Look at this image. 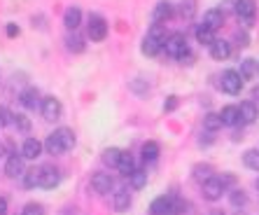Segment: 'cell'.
Returning <instances> with one entry per match:
<instances>
[{
  "instance_id": "836d02e7",
  "label": "cell",
  "mask_w": 259,
  "mask_h": 215,
  "mask_svg": "<svg viewBox=\"0 0 259 215\" xmlns=\"http://www.w3.org/2000/svg\"><path fill=\"white\" fill-rule=\"evenodd\" d=\"M180 12H182V17L192 19V17H194V12H196V0H182Z\"/></svg>"
},
{
  "instance_id": "ba28073f",
  "label": "cell",
  "mask_w": 259,
  "mask_h": 215,
  "mask_svg": "<svg viewBox=\"0 0 259 215\" xmlns=\"http://www.w3.org/2000/svg\"><path fill=\"white\" fill-rule=\"evenodd\" d=\"M59 183H61V173L54 166H40V183H37V187H42V190H54Z\"/></svg>"
},
{
  "instance_id": "f1b7e54d",
  "label": "cell",
  "mask_w": 259,
  "mask_h": 215,
  "mask_svg": "<svg viewBox=\"0 0 259 215\" xmlns=\"http://www.w3.org/2000/svg\"><path fill=\"white\" fill-rule=\"evenodd\" d=\"M159 157V145L154 143V140H150V143L143 145V159L145 161H154Z\"/></svg>"
},
{
  "instance_id": "ac0fdd59",
  "label": "cell",
  "mask_w": 259,
  "mask_h": 215,
  "mask_svg": "<svg viewBox=\"0 0 259 215\" xmlns=\"http://www.w3.org/2000/svg\"><path fill=\"white\" fill-rule=\"evenodd\" d=\"M257 117H259V110H257V105H254L252 101L241 103V122L243 124H252Z\"/></svg>"
},
{
  "instance_id": "5bb4252c",
  "label": "cell",
  "mask_w": 259,
  "mask_h": 215,
  "mask_svg": "<svg viewBox=\"0 0 259 215\" xmlns=\"http://www.w3.org/2000/svg\"><path fill=\"white\" fill-rule=\"evenodd\" d=\"M203 24L210 26L212 30L222 28V24H224V10H222V7H212V10H208V12L203 14Z\"/></svg>"
},
{
  "instance_id": "d4e9b609",
  "label": "cell",
  "mask_w": 259,
  "mask_h": 215,
  "mask_svg": "<svg viewBox=\"0 0 259 215\" xmlns=\"http://www.w3.org/2000/svg\"><path fill=\"white\" fill-rule=\"evenodd\" d=\"M117 168H119L121 175H126V178H128V175L136 171V161H133V157L128 155V152H124V155H121V159H119V166H117Z\"/></svg>"
},
{
  "instance_id": "277c9868",
  "label": "cell",
  "mask_w": 259,
  "mask_h": 215,
  "mask_svg": "<svg viewBox=\"0 0 259 215\" xmlns=\"http://www.w3.org/2000/svg\"><path fill=\"white\" fill-rule=\"evenodd\" d=\"M224 192H227V187L217 175H212L203 183V199H208V201H220Z\"/></svg>"
},
{
  "instance_id": "83f0119b",
  "label": "cell",
  "mask_w": 259,
  "mask_h": 215,
  "mask_svg": "<svg viewBox=\"0 0 259 215\" xmlns=\"http://www.w3.org/2000/svg\"><path fill=\"white\" fill-rule=\"evenodd\" d=\"M243 164H245L250 171H259V150H247L243 155Z\"/></svg>"
},
{
  "instance_id": "74e56055",
  "label": "cell",
  "mask_w": 259,
  "mask_h": 215,
  "mask_svg": "<svg viewBox=\"0 0 259 215\" xmlns=\"http://www.w3.org/2000/svg\"><path fill=\"white\" fill-rule=\"evenodd\" d=\"M14 124H17V129H21V131H30V122L24 115H14Z\"/></svg>"
},
{
  "instance_id": "d6a6232c",
  "label": "cell",
  "mask_w": 259,
  "mask_h": 215,
  "mask_svg": "<svg viewBox=\"0 0 259 215\" xmlns=\"http://www.w3.org/2000/svg\"><path fill=\"white\" fill-rule=\"evenodd\" d=\"M147 35H152L154 40H159V42H166V28H163V24H154L150 30H147Z\"/></svg>"
},
{
  "instance_id": "7c38bea8",
  "label": "cell",
  "mask_w": 259,
  "mask_h": 215,
  "mask_svg": "<svg viewBox=\"0 0 259 215\" xmlns=\"http://www.w3.org/2000/svg\"><path fill=\"white\" fill-rule=\"evenodd\" d=\"M231 54V45L227 40H220V38H215V42L210 45V56L215 61H227Z\"/></svg>"
},
{
  "instance_id": "d6986e66",
  "label": "cell",
  "mask_w": 259,
  "mask_h": 215,
  "mask_svg": "<svg viewBox=\"0 0 259 215\" xmlns=\"http://www.w3.org/2000/svg\"><path fill=\"white\" fill-rule=\"evenodd\" d=\"M79 21H82V12H79L77 7H68L66 12H63V24H66V28L75 30L79 26Z\"/></svg>"
},
{
  "instance_id": "484cf974",
  "label": "cell",
  "mask_w": 259,
  "mask_h": 215,
  "mask_svg": "<svg viewBox=\"0 0 259 215\" xmlns=\"http://www.w3.org/2000/svg\"><path fill=\"white\" fill-rule=\"evenodd\" d=\"M222 117H220V115L217 113H208L203 117V129L205 131H217V129H222Z\"/></svg>"
},
{
  "instance_id": "cb8c5ba5",
  "label": "cell",
  "mask_w": 259,
  "mask_h": 215,
  "mask_svg": "<svg viewBox=\"0 0 259 215\" xmlns=\"http://www.w3.org/2000/svg\"><path fill=\"white\" fill-rule=\"evenodd\" d=\"M128 206H131V194H128V190H119L115 194V210L117 213H124V210H128Z\"/></svg>"
},
{
  "instance_id": "9c48e42d",
  "label": "cell",
  "mask_w": 259,
  "mask_h": 215,
  "mask_svg": "<svg viewBox=\"0 0 259 215\" xmlns=\"http://www.w3.org/2000/svg\"><path fill=\"white\" fill-rule=\"evenodd\" d=\"M5 173L7 178H21L26 173L24 171V157L21 155H10L5 161Z\"/></svg>"
},
{
  "instance_id": "8fae6325",
  "label": "cell",
  "mask_w": 259,
  "mask_h": 215,
  "mask_svg": "<svg viewBox=\"0 0 259 215\" xmlns=\"http://www.w3.org/2000/svg\"><path fill=\"white\" fill-rule=\"evenodd\" d=\"M152 215H170L173 213V197H157L150 206Z\"/></svg>"
},
{
  "instance_id": "7bdbcfd3",
  "label": "cell",
  "mask_w": 259,
  "mask_h": 215,
  "mask_svg": "<svg viewBox=\"0 0 259 215\" xmlns=\"http://www.w3.org/2000/svg\"><path fill=\"white\" fill-rule=\"evenodd\" d=\"M5 213H7V201L0 197V215H5Z\"/></svg>"
},
{
  "instance_id": "4dcf8cb0",
  "label": "cell",
  "mask_w": 259,
  "mask_h": 215,
  "mask_svg": "<svg viewBox=\"0 0 259 215\" xmlns=\"http://www.w3.org/2000/svg\"><path fill=\"white\" fill-rule=\"evenodd\" d=\"M66 42H68V49H70V52H77V54L84 52V42H82L79 35H68Z\"/></svg>"
},
{
  "instance_id": "b9f144b4",
  "label": "cell",
  "mask_w": 259,
  "mask_h": 215,
  "mask_svg": "<svg viewBox=\"0 0 259 215\" xmlns=\"http://www.w3.org/2000/svg\"><path fill=\"white\" fill-rule=\"evenodd\" d=\"M238 45H241V47H247V45H250V42H247V35H245V33H238Z\"/></svg>"
},
{
  "instance_id": "52a82bcc",
  "label": "cell",
  "mask_w": 259,
  "mask_h": 215,
  "mask_svg": "<svg viewBox=\"0 0 259 215\" xmlns=\"http://www.w3.org/2000/svg\"><path fill=\"white\" fill-rule=\"evenodd\" d=\"M108 35V24H105V19L98 17V14H91L89 19V38L94 42H103Z\"/></svg>"
},
{
  "instance_id": "8d00e7d4",
  "label": "cell",
  "mask_w": 259,
  "mask_h": 215,
  "mask_svg": "<svg viewBox=\"0 0 259 215\" xmlns=\"http://www.w3.org/2000/svg\"><path fill=\"white\" fill-rule=\"evenodd\" d=\"M21 215H45V208H42V203H28V206H26L24 208V213Z\"/></svg>"
},
{
  "instance_id": "f35d334b",
  "label": "cell",
  "mask_w": 259,
  "mask_h": 215,
  "mask_svg": "<svg viewBox=\"0 0 259 215\" xmlns=\"http://www.w3.org/2000/svg\"><path fill=\"white\" fill-rule=\"evenodd\" d=\"M185 208H187V203L182 201V199H173V213H170V215H180V213H185Z\"/></svg>"
},
{
  "instance_id": "3957f363",
  "label": "cell",
  "mask_w": 259,
  "mask_h": 215,
  "mask_svg": "<svg viewBox=\"0 0 259 215\" xmlns=\"http://www.w3.org/2000/svg\"><path fill=\"white\" fill-rule=\"evenodd\" d=\"M243 82H245V80L241 78V73H238V70H227L222 75V82H220V84H222V91L236 96V94H241Z\"/></svg>"
},
{
  "instance_id": "ee69618b",
  "label": "cell",
  "mask_w": 259,
  "mask_h": 215,
  "mask_svg": "<svg viewBox=\"0 0 259 215\" xmlns=\"http://www.w3.org/2000/svg\"><path fill=\"white\" fill-rule=\"evenodd\" d=\"M5 157V148H3V143H0V159Z\"/></svg>"
},
{
  "instance_id": "1f68e13d",
  "label": "cell",
  "mask_w": 259,
  "mask_h": 215,
  "mask_svg": "<svg viewBox=\"0 0 259 215\" xmlns=\"http://www.w3.org/2000/svg\"><path fill=\"white\" fill-rule=\"evenodd\" d=\"M194 178L205 183L208 178H212V168L208 166V164H203V166H194Z\"/></svg>"
},
{
  "instance_id": "e0dca14e",
  "label": "cell",
  "mask_w": 259,
  "mask_h": 215,
  "mask_svg": "<svg viewBox=\"0 0 259 215\" xmlns=\"http://www.w3.org/2000/svg\"><path fill=\"white\" fill-rule=\"evenodd\" d=\"M19 101H21V105H24V108L33 110V108H37V103H40V91H37L35 87H28V89L21 91Z\"/></svg>"
},
{
  "instance_id": "44dd1931",
  "label": "cell",
  "mask_w": 259,
  "mask_h": 215,
  "mask_svg": "<svg viewBox=\"0 0 259 215\" xmlns=\"http://www.w3.org/2000/svg\"><path fill=\"white\" fill-rule=\"evenodd\" d=\"M143 54L145 56H157L159 52L163 49V42H159V40H154L152 35H145V40H143Z\"/></svg>"
},
{
  "instance_id": "d590c367",
  "label": "cell",
  "mask_w": 259,
  "mask_h": 215,
  "mask_svg": "<svg viewBox=\"0 0 259 215\" xmlns=\"http://www.w3.org/2000/svg\"><path fill=\"white\" fill-rule=\"evenodd\" d=\"M14 122V115L5 105H0V126H10Z\"/></svg>"
},
{
  "instance_id": "603a6c76",
  "label": "cell",
  "mask_w": 259,
  "mask_h": 215,
  "mask_svg": "<svg viewBox=\"0 0 259 215\" xmlns=\"http://www.w3.org/2000/svg\"><path fill=\"white\" fill-rule=\"evenodd\" d=\"M121 152L119 148H108V150H103V164H108V166H119V159H121Z\"/></svg>"
},
{
  "instance_id": "ab89813d",
  "label": "cell",
  "mask_w": 259,
  "mask_h": 215,
  "mask_svg": "<svg viewBox=\"0 0 259 215\" xmlns=\"http://www.w3.org/2000/svg\"><path fill=\"white\" fill-rule=\"evenodd\" d=\"M175 108H178V96H168V101L163 103V110H166V113H173Z\"/></svg>"
},
{
  "instance_id": "5b68a950",
  "label": "cell",
  "mask_w": 259,
  "mask_h": 215,
  "mask_svg": "<svg viewBox=\"0 0 259 215\" xmlns=\"http://www.w3.org/2000/svg\"><path fill=\"white\" fill-rule=\"evenodd\" d=\"M40 108H42V117L47 122H56V120H61V115H63V105H61V101L54 98V96H47Z\"/></svg>"
},
{
  "instance_id": "30bf717a",
  "label": "cell",
  "mask_w": 259,
  "mask_h": 215,
  "mask_svg": "<svg viewBox=\"0 0 259 215\" xmlns=\"http://www.w3.org/2000/svg\"><path fill=\"white\" fill-rule=\"evenodd\" d=\"M42 148L45 145L37 138H26L24 145H21V157L24 159H37V157L42 155Z\"/></svg>"
},
{
  "instance_id": "f546056e",
  "label": "cell",
  "mask_w": 259,
  "mask_h": 215,
  "mask_svg": "<svg viewBox=\"0 0 259 215\" xmlns=\"http://www.w3.org/2000/svg\"><path fill=\"white\" fill-rule=\"evenodd\" d=\"M37 183H40V168H30V171H26L24 173V185L26 187H37Z\"/></svg>"
},
{
  "instance_id": "4316f807",
  "label": "cell",
  "mask_w": 259,
  "mask_h": 215,
  "mask_svg": "<svg viewBox=\"0 0 259 215\" xmlns=\"http://www.w3.org/2000/svg\"><path fill=\"white\" fill-rule=\"evenodd\" d=\"M128 180H131V187H133V190H143V187L147 185V171H143V168H136V171L128 175Z\"/></svg>"
},
{
  "instance_id": "7402d4cb",
  "label": "cell",
  "mask_w": 259,
  "mask_h": 215,
  "mask_svg": "<svg viewBox=\"0 0 259 215\" xmlns=\"http://www.w3.org/2000/svg\"><path fill=\"white\" fill-rule=\"evenodd\" d=\"M257 73H259V61H254V59H243V63H241V78H243V80L254 78Z\"/></svg>"
},
{
  "instance_id": "e575fe53",
  "label": "cell",
  "mask_w": 259,
  "mask_h": 215,
  "mask_svg": "<svg viewBox=\"0 0 259 215\" xmlns=\"http://www.w3.org/2000/svg\"><path fill=\"white\" fill-rule=\"evenodd\" d=\"M229 199H231V203H234V206H245V203H247V197H245V192H243V190H234L229 194Z\"/></svg>"
},
{
  "instance_id": "2e32d148",
  "label": "cell",
  "mask_w": 259,
  "mask_h": 215,
  "mask_svg": "<svg viewBox=\"0 0 259 215\" xmlns=\"http://www.w3.org/2000/svg\"><path fill=\"white\" fill-rule=\"evenodd\" d=\"M170 17H173V5H170L168 0H161V3L154 7V14H152L154 24H166Z\"/></svg>"
},
{
  "instance_id": "7a4b0ae2",
  "label": "cell",
  "mask_w": 259,
  "mask_h": 215,
  "mask_svg": "<svg viewBox=\"0 0 259 215\" xmlns=\"http://www.w3.org/2000/svg\"><path fill=\"white\" fill-rule=\"evenodd\" d=\"M163 49H166V54H168L170 59H182V56L189 52L185 33H170V35L166 38V42H163Z\"/></svg>"
},
{
  "instance_id": "6da1fadb",
  "label": "cell",
  "mask_w": 259,
  "mask_h": 215,
  "mask_svg": "<svg viewBox=\"0 0 259 215\" xmlns=\"http://www.w3.org/2000/svg\"><path fill=\"white\" fill-rule=\"evenodd\" d=\"M45 148H47L49 155H63L68 150L75 148V133L68 126H61L54 133H49L47 140H45Z\"/></svg>"
},
{
  "instance_id": "60d3db41",
  "label": "cell",
  "mask_w": 259,
  "mask_h": 215,
  "mask_svg": "<svg viewBox=\"0 0 259 215\" xmlns=\"http://www.w3.org/2000/svg\"><path fill=\"white\" fill-rule=\"evenodd\" d=\"M7 35H10V38L19 35V26H14V24H10V26H7Z\"/></svg>"
},
{
  "instance_id": "9a60e30c",
  "label": "cell",
  "mask_w": 259,
  "mask_h": 215,
  "mask_svg": "<svg viewBox=\"0 0 259 215\" xmlns=\"http://www.w3.org/2000/svg\"><path fill=\"white\" fill-rule=\"evenodd\" d=\"M220 117H222V124H224V126H236V124H241V108H238V105H227V108H222Z\"/></svg>"
},
{
  "instance_id": "8992f818",
  "label": "cell",
  "mask_w": 259,
  "mask_h": 215,
  "mask_svg": "<svg viewBox=\"0 0 259 215\" xmlns=\"http://www.w3.org/2000/svg\"><path fill=\"white\" fill-rule=\"evenodd\" d=\"M236 14H238V19L245 21V26H250L257 17V3L254 0H236Z\"/></svg>"
},
{
  "instance_id": "f6af8a7d",
  "label": "cell",
  "mask_w": 259,
  "mask_h": 215,
  "mask_svg": "<svg viewBox=\"0 0 259 215\" xmlns=\"http://www.w3.org/2000/svg\"><path fill=\"white\" fill-rule=\"evenodd\" d=\"M257 187H259V180H257Z\"/></svg>"
},
{
  "instance_id": "ffe728a7",
  "label": "cell",
  "mask_w": 259,
  "mask_h": 215,
  "mask_svg": "<svg viewBox=\"0 0 259 215\" xmlns=\"http://www.w3.org/2000/svg\"><path fill=\"white\" fill-rule=\"evenodd\" d=\"M196 42H201V45H208V47H210L212 42H215V30H212L210 26L199 24V26H196Z\"/></svg>"
},
{
  "instance_id": "4fadbf2b",
  "label": "cell",
  "mask_w": 259,
  "mask_h": 215,
  "mask_svg": "<svg viewBox=\"0 0 259 215\" xmlns=\"http://www.w3.org/2000/svg\"><path fill=\"white\" fill-rule=\"evenodd\" d=\"M91 187H94V192H98V194H108V192L112 190V178H110V173H94L91 175Z\"/></svg>"
}]
</instances>
